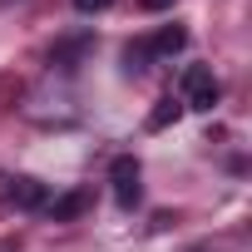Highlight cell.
<instances>
[{
	"mask_svg": "<svg viewBox=\"0 0 252 252\" xmlns=\"http://www.w3.org/2000/svg\"><path fill=\"white\" fill-rule=\"evenodd\" d=\"M89 45H94L89 35H79V40H64V45H55V55H50V60H55V64H64V69H74V60H84V55H89Z\"/></svg>",
	"mask_w": 252,
	"mask_h": 252,
	"instance_id": "7",
	"label": "cell"
},
{
	"mask_svg": "<svg viewBox=\"0 0 252 252\" xmlns=\"http://www.w3.org/2000/svg\"><path fill=\"white\" fill-rule=\"evenodd\" d=\"M139 5H144V10H168L173 0H139Z\"/></svg>",
	"mask_w": 252,
	"mask_h": 252,
	"instance_id": "9",
	"label": "cell"
},
{
	"mask_svg": "<svg viewBox=\"0 0 252 252\" xmlns=\"http://www.w3.org/2000/svg\"><path fill=\"white\" fill-rule=\"evenodd\" d=\"M109 183H114V203L129 213V208L139 203V193H144V188H139V158H134V154H119L114 168H109Z\"/></svg>",
	"mask_w": 252,
	"mask_h": 252,
	"instance_id": "2",
	"label": "cell"
},
{
	"mask_svg": "<svg viewBox=\"0 0 252 252\" xmlns=\"http://www.w3.org/2000/svg\"><path fill=\"white\" fill-rule=\"evenodd\" d=\"M79 213H89V193H84V188H74V193H64V198L50 203V218H55V222H69V218H79Z\"/></svg>",
	"mask_w": 252,
	"mask_h": 252,
	"instance_id": "6",
	"label": "cell"
},
{
	"mask_svg": "<svg viewBox=\"0 0 252 252\" xmlns=\"http://www.w3.org/2000/svg\"><path fill=\"white\" fill-rule=\"evenodd\" d=\"M114 0H74V10H84V15H94V10H109Z\"/></svg>",
	"mask_w": 252,
	"mask_h": 252,
	"instance_id": "8",
	"label": "cell"
},
{
	"mask_svg": "<svg viewBox=\"0 0 252 252\" xmlns=\"http://www.w3.org/2000/svg\"><path fill=\"white\" fill-rule=\"evenodd\" d=\"M218 99H222V84L213 79V69H208V64H193V69L183 74V109H203V114H213Z\"/></svg>",
	"mask_w": 252,
	"mask_h": 252,
	"instance_id": "1",
	"label": "cell"
},
{
	"mask_svg": "<svg viewBox=\"0 0 252 252\" xmlns=\"http://www.w3.org/2000/svg\"><path fill=\"white\" fill-rule=\"evenodd\" d=\"M0 198L15 203V208H45L50 203V188L40 178H0Z\"/></svg>",
	"mask_w": 252,
	"mask_h": 252,
	"instance_id": "3",
	"label": "cell"
},
{
	"mask_svg": "<svg viewBox=\"0 0 252 252\" xmlns=\"http://www.w3.org/2000/svg\"><path fill=\"white\" fill-rule=\"evenodd\" d=\"M183 45H188V30H183V25H163V30L149 40V55H158V60H173Z\"/></svg>",
	"mask_w": 252,
	"mask_h": 252,
	"instance_id": "4",
	"label": "cell"
},
{
	"mask_svg": "<svg viewBox=\"0 0 252 252\" xmlns=\"http://www.w3.org/2000/svg\"><path fill=\"white\" fill-rule=\"evenodd\" d=\"M183 119V99H173V94H163L158 104H154V114H149V134H163L168 124H178Z\"/></svg>",
	"mask_w": 252,
	"mask_h": 252,
	"instance_id": "5",
	"label": "cell"
}]
</instances>
